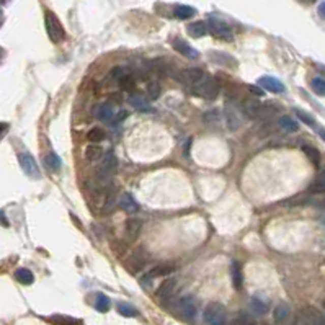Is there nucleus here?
<instances>
[{
  "instance_id": "nucleus-28",
  "label": "nucleus",
  "mask_w": 325,
  "mask_h": 325,
  "mask_svg": "<svg viewBox=\"0 0 325 325\" xmlns=\"http://www.w3.org/2000/svg\"><path fill=\"white\" fill-rule=\"evenodd\" d=\"M44 164L49 170H52V172H57V170L63 167V162H61L59 156H57V154H54V152H49L48 156L44 157Z\"/></svg>"
},
{
  "instance_id": "nucleus-48",
  "label": "nucleus",
  "mask_w": 325,
  "mask_h": 325,
  "mask_svg": "<svg viewBox=\"0 0 325 325\" xmlns=\"http://www.w3.org/2000/svg\"><path fill=\"white\" fill-rule=\"evenodd\" d=\"M7 128H9V126H7L5 123H0V133H2V131H5Z\"/></svg>"
},
{
  "instance_id": "nucleus-44",
  "label": "nucleus",
  "mask_w": 325,
  "mask_h": 325,
  "mask_svg": "<svg viewBox=\"0 0 325 325\" xmlns=\"http://www.w3.org/2000/svg\"><path fill=\"white\" fill-rule=\"evenodd\" d=\"M0 222H4V226H9V221L5 219V216H4L2 211H0Z\"/></svg>"
},
{
  "instance_id": "nucleus-20",
  "label": "nucleus",
  "mask_w": 325,
  "mask_h": 325,
  "mask_svg": "<svg viewBox=\"0 0 325 325\" xmlns=\"http://www.w3.org/2000/svg\"><path fill=\"white\" fill-rule=\"evenodd\" d=\"M230 275H232V284H234V288L241 289L242 283H244V276H242V267H241V263H239V261H232Z\"/></svg>"
},
{
  "instance_id": "nucleus-42",
  "label": "nucleus",
  "mask_w": 325,
  "mask_h": 325,
  "mask_svg": "<svg viewBox=\"0 0 325 325\" xmlns=\"http://www.w3.org/2000/svg\"><path fill=\"white\" fill-rule=\"evenodd\" d=\"M125 118H128V111H125L123 110L121 113H118L116 116H113V120H111V123H121Z\"/></svg>"
},
{
  "instance_id": "nucleus-10",
  "label": "nucleus",
  "mask_w": 325,
  "mask_h": 325,
  "mask_svg": "<svg viewBox=\"0 0 325 325\" xmlns=\"http://www.w3.org/2000/svg\"><path fill=\"white\" fill-rule=\"evenodd\" d=\"M258 85L263 90L273 92V94H281V92H284V85L281 83V80H278V79H275V77H270V75L260 77Z\"/></svg>"
},
{
  "instance_id": "nucleus-7",
  "label": "nucleus",
  "mask_w": 325,
  "mask_h": 325,
  "mask_svg": "<svg viewBox=\"0 0 325 325\" xmlns=\"http://www.w3.org/2000/svg\"><path fill=\"white\" fill-rule=\"evenodd\" d=\"M179 312L185 320H193L198 314V304L193 296H185L179 301Z\"/></svg>"
},
{
  "instance_id": "nucleus-23",
  "label": "nucleus",
  "mask_w": 325,
  "mask_h": 325,
  "mask_svg": "<svg viewBox=\"0 0 325 325\" xmlns=\"http://www.w3.org/2000/svg\"><path fill=\"white\" fill-rule=\"evenodd\" d=\"M173 15L179 20H188L191 17H195L196 10L193 9V7H190V5H176L175 10H173Z\"/></svg>"
},
{
  "instance_id": "nucleus-46",
  "label": "nucleus",
  "mask_w": 325,
  "mask_h": 325,
  "mask_svg": "<svg viewBox=\"0 0 325 325\" xmlns=\"http://www.w3.org/2000/svg\"><path fill=\"white\" fill-rule=\"evenodd\" d=\"M323 9H325V5H323V4H320V5H319V15H320L322 18L325 17V15H323Z\"/></svg>"
},
{
  "instance_id": "nucleus-3",
  "label": "nucleus",
  "mask_w": 325,
  "mask_h": 325,
  "mask_svg": "<svg viewBox=\"0 0 325 325\" xmlns=\"http://www.w3.org/2000/svg\"><path fill=\"white\" fill-rule=\"evenodd\" d=\"M116 168H118V160L113 156V154H108V156L103 159L102 165H100L98 172H97V180L100 182L102 187H106L110 185L111 179L116 173Z\"/></svg>"
},
{
  "instance_id": "nucleus-2",
  "label": "nucleus",
  "mask_w": 325,
  "mask_h": 325,
  "mask_svg": "<svg viewBox=\"0 0 325 325\" xmlns=\"http://www.w3.org/2000/svg\"><path fill=\"white\" fill-rule=\"evenodd\" d=\"M44 26H46V32H48V36L52 43H63L66 40V29L63 26V23H61V20L56 17V13L46 10Z\"/></svg>"
},
{
  "instance_id": "nucleus-50",
  "label": "nucleus",
  "mask_w": 325,
  "mask_h": 325,
  "mask_svg": "<svg viewBox=\"0 0 325 325\" xmlns=\"http://www.w3.org/2000/svg\"><path fill=\"white\" fill-rule=\"evenodd\" d=\"M2 57H4V49L0 48V61H2Z\"/></svg>"
},
{
  "instance_id": "nucleus-24",
  "label": "nucleus",
  "mask_w": 325,
  "mask_h": 325,
  "mask_svg": "<svg viewBox=\"0 0 325 325\" xmlns=\"http://www.w3.org/2000/svg\"><path fill=\"white\" fill-rule=\"evenodd\" d=\"M289 314H291V309H289V306L286 304V303H280V304L275 307V311H273V317H275V320L278 323H283L289 317Z\"/></svg>"
},
{
  "instance_id": "nucleus-11",
  "label": "nucleus",
  "mask_w": 325,
  "mask_h": 325,
  "mask_svg": "<svg viewBox=\"0 0 325 325\" xmlns=\"http://www.w3.org/2000/svg\"><path fill=\"white\" fill-rule=\"evenodd\" d=\"M250 309L253 314L257 315H265L270 311V301L267 296H261V294H257L250 299Z\"/></svg>"
},
{
  "instance_id": "nucleus-19",
  "label": "nucleus",
  "mask_w": 325,
  "mask_h": 325,
  "mask_svg": "<svg viewBox=\"0 0 325 325\" xmlns=\"http://www.w3.org/2000/svg\"><path fill=\"white\" fill-rule=\"evenodd\" d=\"M187 32L191 38H203L208 35V25H206V21H195V23H191V25H188L187 28Z\"/></svg>"
},
{
  "instance_id": "nucleus-51",
  "label": "nucleus",
  "mask_w": 325,
  "mask_h": 325,
  "mask_svg": "<svg viewBox=\"0 0 325 325\" xmlns=\"http://www.w3.org/2000/svg\"><path fill=\"white\" fill-rule=\"evenodd\" d=\"M2 21H4V17H2V13H0V25H2Z\"/></svg>"
},
{
  "instance_id": "nucleus-39",
  "label": "nucleus",
  "mask_w": 325,
  "mask_h": 325,
  "mask_svg": "<svg viewBox=\"0 0 325 325\" xmlns=\"http://www.w3.org/2000/svg\"><path fill=\"white\" fill-rule=\"evenodd\" d=\"M312 88L319 97L325 95V82H323L322 77H315V79L312 80Z\"/></svg>"
},
{
  "instance_id": "nucleus-25",
  "label": "nucleus",
  "mask_w": 325,
  "mask_h": 325,
  "mask_svg": "<svg viewBox=\"0 0 325 325\" xmlns=\"http://www.w3.org/2000/svg\"><path fill=\"white\" fill-rule=\"evenodd\" d=\"M15 280H17L18 283H21V284L28 286V284H32L35 281V276L28 268H20V270L15 272Z\"/></svg>"
},
{
  "instance_id": "nucleus-29",
  "label": "nucleus",
  "mask_w": 325,
  "mask_h": 325,
  "mask_svg": "<svg viewBox=\"0 0 325 325\" xmlns=\"http://www.w3.org/2000/svg\"><path fill=\"white\" fill-rule=\"evenodd\" d=\"M103 156V149L100 145H95V142H92L90 145H87V149H85V159L88 160H98L102 159Z\"/></svg>"
},
{
  "instance_id": "nucleus-27",
  "label": "nucleus",
  "mask_w": 325,
  "mask_h": 325,
  "mask_svg": "<svg viewBox=\"0 0 325 325\" xmlns=\"http://www.w3.org/2000/svg\"><path fill=\"white\" fill-rule=\"evenodd\" d=\"M111 307V303H110V298L106 296V294H102L98 292L97 298H95V309L98 312H108Z\"/></svg>"
},
{
  "instance_id": "nucleus-1",
  "label": "nucleus",
  "mask_w": 325,
  "mask_h": 325,
  "mask_svg": "<svg viewBox=\"0 0 325 325\" xmlns=\"http://www.w3.org/2000/svg\"><path fill=\"white\" fill-rule=\"evenodd\" d=\"M190 92L195 97L204 98V100H214L219 95L221 87H219V82L216 80L214 77L203 75L199 80H196L195 83L190 85Z\"/></svg>"
},
{
  "instance_id": "nucleus-13",
  "label": "nucleus",
  "mask_w": 325,
  "mask_h": 325,
  "mask_svg": "<svg viewBox=\"0 0 325 325\" xmlns=\"http://www.w3.org/2000/svg\"><path fill=\"white\" fill-rule=\"evenodd\" d=\"M175 272V265H172V263H162V265L156 267V268H152L149 273L145 275V280H154V278H157V276H168V275H172Z\"/></svg>"
},
{
  "instance_id": "nucleus-31",
  "label": "nucleus",
  "mask_w": 325,
  "mask_h": 325,
  "mask_svg": "<svg viewBox=\"0 0 325 325\" xmlns=\"http://www.w3.org/2000/svg\"><path fill=\"white\" fill-rule=\"evenodd\" d=\"M129 103L133 105V106H136L137 110H141V111H152L151 108H149V105L145 103V100L139 95V94H133L129 97Z\"/></svg>"
},
{
  "instance_id": "nucleus-38",
  "label": "nucleus",
  "mask_w": 325,
  "mask_h": 325,
  "mask_svg": "<svg viewBox=\"0 0 325 325\" xmlns=\"http://www.w3.org/2000/svg\"><path fill=\"white\" fill-rule=\"evenodd\" d=\"M129 72H128V69L126 67H123V66H116V67H113L111 69V72H110V79H113V80H116L118 82L121 77H125V75H128Z\"/></svg>"
},
{
  "instance_id": "nucleus-45",
  "label": "nucleus",
  "mask_w": 325,
  "mask_h": 325,
  "mask_svg": "<svg viewBox=\"0 0 325 325\" xmlns=\"http://www.w3.org/2000/svg\"><path fill=\"white\" fill-rule=\"evenodd\" d=\"M190 144H191V139H188L187 145H185V154H187V156H188V152H190Z\"/></svg>"
},
{
  "instance_id": "nucleus-32",
  "label": "nucleus",
  "mask_w": 325,
  "mask_h": 325,
  "mask_svg": "<svg viewBox=\"0 0 325 325\" xmlns=\"http://www.w3.org/2000/svg\"><path fill=\"white\" fill-rule=\"evenodd\" d=\"M309 191L315 193V195H320V193L325 191V175L319 173V176L311 183V187H309Z\"/></svg>"
},
{
  "instance_id": "nucleus-6",
  "label": "nucleus",
  "mask_w": 325,
  "mask_h": 325,
  "mask_svg": "<svg viewBox=\"0 0 325 325\" xmlns=\"http://www.w3.org/2000/svg\"><path fill=\"white\" fill-rule=\"evenodd\" d=\"M206 25H208V33H211L214 38H218V40H224V41L234 40V36H232V29L229 28L227 23H224L218 18H211Z\"/></svg>"
},
{
  "instance_id": "nucleus-8",
  "label": "nucleus",
  "mask_w": 325,
  "mask_h": 325,
  "mask_svg": "<svg viewBox=\"0 0 325 325\" xmlns=\"http://www.w3.org/2000/svg\"><path fill=\"white\" fill-rule=\"evenodd\" d=\"M18 162H20V167L23 168V172H25L28 176H32V179H40V170H38V165H36L32 154H28V152L18 154Z\"/></svg>"
},
{
  "instance_id": "nucleus-9",
  "label": "nucleus",
  "mask_w": 325,
  "mask_h": 325,
  "mask_svg": "<svg viewBox=\"0 0 325 325\" xmlns=\"http://www.w3.org/2000/svg\"><path fill=\"white\" fill-rule=\"evenodd\" d=\"M172 48L179 54H182V56L188 57V59H196L199 56V51H196L193 46H190L187 41L180 40V38H175V40L172 41Z\"/></svg>"
},
{
  "instance_id": "nucleus-47",
  "label": "nucleus",
  "mask_w": 325,
  "mask_h": 325,
  "mask_svg": "<svg viewBox=\"0 0 325 325\" xmlns=\"http://www.w3.org/2000/svg\"><path fill=\"white\" fill-rule=\"evenodd\" d=\"M111 98L114 100V102H121V95H116L114 94V95H111Z\"/></svg>"
},
{
  "instance_id": "nucleus-16",
  "label": "nucleus",
  "mask_w": 325,
  "mask_h": 325,
  "mask_svg": "<svg viewBox=\"0 0 325 325\" xmlns=\"http://www.w3.org/2000/svg\"><path fill=\"white\" fill-rule=\"evenodd\" d=\"M242 108H244V113L247 116H250V118H257V116L261 113L263 105L260 102H257V100L249 98V100H245V102L242 103Z\"/></svg>"
},
{
  "instance_id": "nucleus-17",
  "label": "nucleus",
  "mask_w": 325,
  "mask_h": 325,
  "mask_svg": "<svg viewBox=\"0 0 325 325\" xmlns=\"http://www.w3.org/2000/svg\"><path fill=\"white\" fill-rule=\"evenodd\" d=\"M145 258H147V255L144 252V249H137L134 253H133V257H131L129 260V265H128V270L129 272H137L139 268H141L144 263H145Z\"/></svg>"
},
{
  "instance_id": "nucleus-43",
  "label": "nucleus",
  "mask_w": 325,
  "mask_h": 325,
  "mask_svg": "<svg viewBox=\"0 0 325 325\" xmlns=\"http://www.w3.org/2000/svg\"><path fill=\"white\" fill-rule=\"evenodd\" d=\"M249 90L252 92V94H253V95H257V97H261V95H265V94H263V88L257 87V85H250V87H249Z\"/></svg>"
},
{
  "instance_id": "nucleus-40",
  "label": "nucleus",
  "mask_w": 325,
  "mask_h": 325,
  "mask_svg": "<svg viewBox=\"0 0 325 325\" xmlns=\"http://www.w3.org/2000/svg\"><path fill=\"white\" fill-rule=\"evenodd\" d=\"M51 322H54V323H80L79 319H72V317H66V315H54V317H51Z\"/></svg>"
},
{
  "instance_id": "nucleus-14",
  "label": "nucleus",
  "mask_w": 325,
  "mask_h": 325,
  "mask_svg": "<svg viewBox=\"0 0 325 325\" xmlns=\"http://www.w3.org/2000/svg\"><path fill=\"white\" fill-rule=\"evenodd\" d=\"M118 204L123 211H126V213H137L139 211V204L136 203V199L129 195V193H123V195L118 198Z\"/></svg>"
},
{
  "instance_id": "nucleus-15",
  "label": "nucleus",
  "mask_w": 325,
  "mask_h": 325,
  "mask_svg": "<svg viewBox=\"0 0 325 325\" xmlns=\"http://www.w3.org/2000/svg\"><path fill=\"white\" fill-rule=\"evenodd\" d=\"M175 286H176V281H175V278H167L165 281H162V284L159 286V289H157V296L160 299H168L170 296H172V292L175 291Z\"/></svg>"
},
{
  "instance_id": "nucleus-49",
  "label": "nucleus",
  "mask_w": 325,
  "mask_h": 325,
  "mask_svg": "<svg viewBox=\"0 0 325 325\" xmlns=\"http://www.w3.org/2000/svg\"><path fill=\"white\" fill-rule=\"evenodd\" d=\"M299 2H303V4H314L315 0H299Z\"/></svg>"
},
{
  "instance_id": "nucleus-41",
  "label": "nucleus",
  "mask_w": 325,
  "mask_h": 325,
  "mask_svg": "<svg viewBox=\"0 0 325 325\" xmlns=\"http://www.w3.org/2000/svg\"><path fill=\"white\" fill-rule=\"evenodd\" d=\"M253 320H252V317H250V314H247V312H241L237 317H235V320H234V323H252Z\"/></svg>"
},
{
  "instance_id": "nucleus-35",
  "label": "nucleus",
  "mask_w": 325,
  "mask_h": 325,
  "mask_svg": "<svg viewBox=\"0 0 325 325\" xmlns=\"http://www.w3.org/2000/svg\"><path fill=\"white\" fill-rule=\"evenodd\" d=\"M118 83H120V88L121 90L133 92V88H134V77L128 74L125 77H121V79L118 80Z\"/></svg>"
},
{
  "instance_id": "nucleus-34",
  "label": "nucleus",
  "mask_w": 325,
  "mask_h": 325,
  "mask_svg": "<svg viewBox=\"0 0 325 325\" xmlns=\"http://www.w3.org/2000/svg\"><path fill=\"white\" fill-rule=\"evenodd\" d=\"M87 139L90 142H102L105 139V131L102 128H92L87 133Z\"/></svg>"
},
{
  "instance_id": "nucleus-22",
  "label": "nucleus",
  "mask_w": 325,
  "mask_h": 325,
  "mask_svg": "<svg viewBox=\"0 0 325 325\" xmlns=\"http://www.w3.org/2000/svg\"><path fill=\"white\" fill-rule=\"evenodd\" d=\"M113 116H114V111H113V106H111L110 103H103V105L98 106V110H97V118H98L100 121L111 123Z\"/></svg>"
},
{
  "instance_id": "nucleus-21",
  "label": "nucleus",
  "mask_w": 325,
  "mask_h": 325,
  "mask_svg": "<svg viewBox=\"0 0 325 325\" xmlns=\"http://www.w3.org/2000/svg\"><path fill=\"white\" fill-rule=\"evenodd\" d=\"M142 229V221L141 219H128L126 221V235L131 239V241H134V239H137L139 232H141Z\"/></svg>"
},
{
  "instance_id": "nucleus-12",
  "label": "nucleus",
  "mask_w": 325,
  "mask_h": 325,
  "mask_svg": "<svg viewBox=\"0 0 325 325\" xmlns=\"http://www.w3.org/2000/svg\"><path fill=\"white\" fill-rule=\"evenodd\" d=\"M203 75H204V72L201 71V69L190 67V69H185V71H182L179 75H176V79H179L180 82H183V83H187V85H191V83H195L196 80H199Z\"/></svg>"
},
{
  "instance_id": "nucleus-18",
  "label": "nucleus",
  "mask_w": 325,
  "mask_h": 325,
  "mask_svg": "<svg viewBox=\"0 0 325 325\" xmlns=\"http://www.w3.org/2000/svg\"><path fill=\"white\" fill-rule=\"evenodd\" d=\"M224 120H226L229 129H232V131L241 128V118H239L237 111L232 106H227L226 110H224Z\"/></svg>"
},
{
  "instance_id": "nucleus-36",
  "label": "nucleus",
  "mask_w": 325,
  "mask_h": 325,
  "mask_svg": "<svg viewBox=\"0 0 325 325\" xmlns=\"http://www.w3.org/2000/svg\"><path fill=\"white\" fill-rule=\"evenodd\" d=\"M160 85L159 82H149V85H147V97H149L151 100H157L160 97Z\"/></svg>"
},
{
  "instance_id": "nucleus-33",
  "label": "nucleus",
  "mask_w": 325,
  "mask_h": 325,
  "mask_svg": "<svg viewBox=\"0 0 325 325\" xmlns=\"http://www.w3.org/2000/svg\"><path fill=\"white\" fill-rule=\"evenodd\" d=\"M118 312L123 317H137L139 315L137 309L133 307L129 303H118Z\"/></svg>"
},
{
  "instance_id": "nucleus-26",
  "label": "nucleus",
  "mask_w": 325,
  "mask_h": 325,
  "mask_svg": "<svg viewBox=\"0 0 325 325\" xmlns=\"http://www.w3.org/2000/svg\"><path fill=\"white\" fill-rule=\"evenodd\" d=\"M278 125H280L281 129L288 131V133H296L299 129V125L296 120H292L291 116H281L280 121H278Z\"/></svg>"
},
{
  "instance_id": "nucleus-5",
  "label": "nucleus",
  "mask_w": 325,
  "mask_h": 325,
  "mask_svg": "<svg viewBox=\"0 0 325 325\" xmlns=\"http://www.w3.org/2000/svg\"><path fill=\"white\" fill-rule=\"evenodd\" d=\"M203 319L206 323H211V325H221L227 320L226 317V307H224L221 303H211L208 304L204 309V314H203Z\"/></svg>"
},
{
  "instance_id": "nucleus-4",
  "label": "nucleus",
  "mask_w": 325,
  "mask_h": 325,
  "mask_svg": "<svg viewBox=\"0 0 325 325\" xmlns=\"http://www.w3.org/2000/svg\"><path fill=\"white\" fill-rule=\"evenodd\" d=\"M294 322L304 325H323V314L317 307L307 306L299 309L294 315Z\"/></svg>"
},
{
  "instance_id": "nucleus-30",
  "label": "nucleus",
  "mask_w": 325,
  "mask_h": 325,
  "mask_svg": "<svg viewBox=\"0 0 325 325\" xmlns=\"http://www.w3.org/2000/svg\"><path fill=\"white\" fill-rule=\"evenodd\" d=\"M303 151H304V154L307 156V159L312 162V164L317 167L319 165V162H320V152L315 149L314 145H309V144H304L303 145Z\"/></svg>"
},
{
  "instance_id": "nucleus-37",
  "label": "nucleus",
  "mask_w": 325,
  "mask_h": 325,
  "mask_svg": "<svg viewBox=\"0 0 325 325\" xmlns=\"http://www.w3.org/2000/svg\"><path fill=\"white\" fill-rule=\"evenodd\" d=\"M294 113H296V116H298V118H299L301 121H303V123H306L307 126H311V128H317L315 121H314V118H312L311 114H307V113H306V111H303V110H298V108H296V110H294Z\"/></svg>"
}]
</instances>
